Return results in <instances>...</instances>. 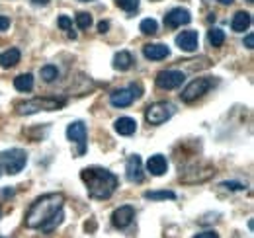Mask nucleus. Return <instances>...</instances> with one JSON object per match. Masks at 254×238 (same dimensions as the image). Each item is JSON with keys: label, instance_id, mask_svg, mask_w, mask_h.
Segmentation results:
<instances>
[{"label": "nucleus", "instance_id": "obj_9", "mask_svg": "<svg viewBox=\"0 0 254 238\" xmlns=\"http://www.w3.org/2000/svg\"><path fill=\"white\" fill-rule=\"evenodd\" d=\"M191 22V14L184 8H172L166 16H164V24L168 28H180Z\"/></svg>", "mask_w": 254, "mask_h": 238}, {"label": "nucleus", "instance_id": "obj_1", "mask_svg": "<svg viewBox=\"0 0 254 238\" xmlns=\"http://www.w3.org/2000/svg\"><path fill=\"white\" fill-rule=\"evenodd\" d=\"M80 179L84 181L86 191L92 199H108L118 187V176L100 166H90L80 170Z\"/></svg>", "mask_w": 254, "mask_h": 238}, {"label": "nucleus", "instance_id": "obj_17", "mask_svg": "<svg viewBox=\"0 0 254 238\" xmlns=\"http://www.w3.org/2000/svg\"><path fill=\"white\" fill-rule=\"evenodd\" d=\"M253 24V18L249 12H237L233 16V22H231V28L233 31H247Z\"/></svg>", "mask_w": 254, "mask_h": 238}, {"label": "nucleus", "instance_id": "obj_4", "mask_svg": "<svg viewBox=\"0 0 254 238\" xmlns=\"http://www.w3.org/2000/svg\"><path fill=\"white\" fill-rule=\"evenodd\" d=\"M28 162V154L26 150L22 149H10L0 152V172L4 174H10V176H16L24 170Z\"/></svg>", "mask_w": 254, "mask_h": 238}, {"label": "nucleus", "instance_id": "obj_33", "mask_svg": "<svg viewBox=\"0 0 254 238\" xmlns=\"http://www.w3.org/2000/svg\"><path fill=\"white\" fill-rule=\"evenodd\" d=\"M245 47H247V49H253L254 47V35L253 33H249V35L245 37Z\"/></svg>", "mask_w": 254, "mask_h": 238}, {"label": "nucleus", "instance_id": "obj_8", "mask_svg": "<svg viewBox=\"0 0 254 238\" xmlns=\"http://www.w3.org/2000/svg\"><path fill=\"white\" fill-rule=\"evenodd\" d=\"M66 137L70 143H76L78 145V156H82L86 152V125L82 121H72L68 127H66Z\"/></svg>", "mask_w": 254, "mask_h": 238}, {"label": "nucleus", "instance_id": "obj_25", "mask_svg": "<svg viewBox=\"0 0 254 238\" xmlns=\"http://www.w3.org/2000/svg\"><path fill=\"white\" fill-rule=\"evenodd\" d=\"M147 199H153V201H160V199H176V193L174 191H147L145 193Z\"/></svg>", "mask_w": 254, "mask_h": 238}, {"label": "nucleus", "instance_id": "obj_20", "mask_svg": "<svg viewBox=\"0 0 254 238\" xmlns=\"http://www.w3.org/2000/svg\"><path fill=\"white\" fill-rule=\"evenodd\" d=\"M14 86L18 92H30L33 88V76L28 72V74H20L14 78Z\"/></svg>", "mask_w": 254, "mask_h": 238}, {"label": "nucleus", "instance_id": "obj_30", "mask_svg": "<svg viewBox=\"0 0 254 238\" xmlns=\"http://www.w3.org/2000/svg\"><path fill=\"white\" fill-rule=\"evenodd\" d=\"M129 90H131V94H133V98H135V100L143 96V94H141L143 90H141V86H139V84H131V86H129Z\"/></svg>", "mask_w": 254, "mask_h": 238}, {"label": "nucleus", "instance_id": "obj_35", "mask_svg": "<svg viewBox=\"0 0 254 238\" xmlns=\"http://www.w3.org/2000/svg\"><path fill=\"white\" fill-rule=\"evenodd\" d=\"M68 37H70V39H76V33L72 30H68Z\"/></svg>", "mask_w": 254, "mask_h": 238}, {"label": "nucleus", "instance_id": "obj_19", "mask_svg": "<svg viewBox=\"0 0 254 238\" xmlns=\"http://www.w3.org/2000/svg\"><path fill=\"white\" fill-rule=\"evenodd\" d=\"M131 64H133V57L129 51H120L114 57V68H118V70H129Z\"/></svg>", "mask_w": 254, "mask_h": 238}, {"label": "nucleus", "instance_id": "obj_12", "mask_svg": "<svg viewBox=\"0 0 254 238\" xmlns=\"http://www.w3.org/2000/svg\"><path fill=\"white\" fill-rule=\"evenodd\" d=\"M133 219H135V209L131 207V205H124V207L114 211V215H112V225H114L116 229H127Z\"/></svg>", "mask_w": 254, "mask_h": 238}, {"label": "nucleus", "instance_id": "obj_18", "mask_svg": "<svg viewBox=\"0 0 254 238\" xmlns=\"http://www.w3.org/2000/svg\"><path fill=\"white\" fill-rule=\"evenodd\" d=\"M20 62V51L18 49H8V51H4L2 55H0V66L2 68H12V66H16Z\"/></svg>", "mask_w": 254, "mask_h": 238}, {"label": "nucleus", "instance_id": "obj_37", "mask_svg": "<svg viewBox=\"0 0 254 238\" xmlns=\"http://www.w3.org/2000/svg\"><path fill=\"white\" fill-rule=\"evenodd\" d=\"M33 2H35V4H47L49 0H33Z\"/></svg>", "mask_w": 254, "mask_h": 238}, {"label": "nucleus", "instance_id": "obj_29", "mask_svg": "<svg viewBox=\"0 0 254 238\" xmlns=\"http://www.w3.org/2000/svg\"><path fill=\"white\" fill-rule=\"evenodd\" d=\"M57 24H59L61 30H70V28H72V20H70L68 16H59V22H57Z\"/></svg>", "mask_w": 254, "mask_h": 238}, {"label": "nucleus", "instance_id": "obj_27", "mask_svg": "<svg viewBox=\"0 0 254 238\" xmlns=\"http://www.w3.org/2000/svg\"><path fill=\"white\" fill-rule=\"evenodd\" d=\"M118 6L126 12H135L139 8V0H118Z\"/></svg>", "mask_w": 254, "mask_h": 238}, {"label": "nucleus", "instance_id": "obj_38", "mask_svg": "<svg viewBox=\"0 0 254 238\" xmlns=\"http://www.w3.org/2000/svg\"><path fill=\"white\" fill-rule=\"evenodd\" d=\"M80 2H90V0H80Z\"/></svg>", "mask_w": 254, "mask_h": 238}, {"label": "nucleus", "instance_id": "obj_7", "mask_svg": "<svg viewBox=\"0 0 254 238\" xmlns=\"http://www.w3.org/2000/svg\"><path fill=\"white\" fill-rule=\"evenodd\" d=\"M157 86L162 90H174L180 88L186 82V74L182 70H160L155 78Z\"/></svg>", "mask_w": 254, "mask_h": 238}, {"label": "nucleus", "instance_id": "obj_2", "mask_svg": "<svg viewBox=\"0 0 254 238\" xmlns=\"http://www.w3.org/2000/svg\"><path fill=\"white\" fill-rule=\"evenodd\" d=\"M63 193H47V195L37 197L26 213V227L28 229H41L53 215H57L63 209Z\"/></svg>", "mask_w": 254, "mask_h": 238}, {"label": "nucleus", "instance_id": "obj_24", "mask_svg": "<svg viewBox=\"0 0 254 238\" xmlns=\"http://www.w3.org/2000/svg\"><path fill=\"white\" fill-rule=\"evenodd\" d=\"M139 30H141V33H145V35H155V33L159 31V24H157V20L147 18V20H143V22H141Z\"/></svg>", "mask_w": 254, "mask_h": 238}, {"label": "nucleus", "instance_id": "obj_23", "mask_svg": "<svg viewBox=\"0 0 254 238\" xmlns=\"http://www.w3.org/2000/svg\"><path fill=\"white\" fill-rule=\"evenodd\" d=\"M39 72H41V78H43L45 82H53V80H57V78H59V68H57V66H53V64H45Z\"/></svg>", "mask_w": 254, "mask_h": 238}, {"label": "nucleus", "instance_id": "obj_36", "mask_svg": "<svg viewBox=\"0 0 254 238\" xmlns=\"http://www.w3.org/2000/svg\"><path fill=\"white\" fill-rule=\"evenodd\" d=\"M219 2H221V4H225V6H229V4H233L235 0H219Z\"/></svg>", "mask_w": 254, "mask_h": 238}, {"label": "nucleus", "instance_id": "obj_14", "mask_svg": "<svg viewBox=\"0 0 254 238\" xmlns=\"http://www.w3.org/2000/svg\"><path fill=\"white\" fill-rule=\"evenodd\" d=\"M147 170L153 174V176H164L166 170H168V162L162 154H153L147 162Z\"/></svg>", "mask_w": 254, "mask_h": 238}, {"label": "nucleus", "instance_id": "obj_21", "mask_svg": "<svg viewBox=\"0 0 254 238\" xmlns=\"http://www.w3.org/2000/svg\"><path fill=\"white\" fill-rule=\"evenodd\" d=\"M207 39H209V43L213 47H221L223 43H225V31L219 30V28H211V30L207 31Z\"/></svg>", "mask_w": 254, "mask_h": 238}, {"label": "nucleus", "instance_id": "obj_11", "mask_svg": "<svg viewBox=\"0 0 254 238\" xmlns=\"http://www.w3.org/2000/svg\"><path fill=\"white\" fill-rule=\"evenodd\" d=\"M126 176L129 181H133V183H141L143 181V162H141V156L139 154H133V156H129V160H127L126 164Z\"/></svg>", "mask_w": 254, "mask_h": 238}, {"label": "nucleus", "instance_id": "obj_16", "mask_svg": "<svg viewBox=\"0 0 254 238\" xmlns=\"http://www.w3.org/2000/svg\"><path fill=\"white\" fill-rule=\"evenodd\" d=\"M114 129H116L120 135L129 137V135H133V133L137 131V121L131 118H120L114 123Z\"/></svg>", "mask_w": 254, "mask_h": 238}, {"label": "nucleus", "instance_id": "obj_39", "mask_svg": "<svg viewBox=\"0 0 254 238\" xmlns=\"http://www.w3.org/2000/svg\"><path fill=\"white\" fill-rule=\"evenodd\" d=\"M247 2H254V0H247Z\"/></svg>", "mask_w": 254, "mask_h": 238}, {"label": "nucleus", "instance_id": "obj_10", "mask_svg": "<svg viewBox=\"0 0 254 238\" xmlns=\"http://www.w3.org/2000/svg\"><path fill=\"white\" fill-rule=\"evenodd\" d=\"M176 45L182 49V51H186V53H193V51H197V47H199V35H197V31H182V33H178L176 35Z\"/></svg>", "mask_w": 254, "mask_h": 238}, {"label": "nucleus", "instance_id": "obj_6", "mask_svg": "<svg viewBox=\"0 0 254 238\" xmlns=\"http://www.w3.org/2000/svg\"><path fill=\"white\" fill-rule=\"evenodd\" d=\"M176 114V108L174 104L170 102H157V104H151L145 112V119L151 123V125H162L166 123L168 119Z\"/></svg>", "mask_w": 254, "mask_h": 238}, {"label": "nucleus", "instance_id": "obj_15", "mask_svg": "<svg viewBox=\"0 0 254 238\" xmlns=\"http://www.w3.org/2000/svg\"><path fill=\"white\" fill-rule=\"evenodd\" d=\"M133 100H135V98H133V94H131L129 88L116 90V92L110 96V102H112V106H116V108H127V106H131Z\"/></svg>", "mask_w": 254, "mask_h": 238}, {"label": "nucleus", "instance_id": "obj_31", "mask_svg": "<svg viewBox=\"0 0 254 238\" xmlns=\"http://www.w3.org/2000/svg\"><path fill=\"white\" fill-rule=\"evenodd\" d=\"M8 28H10V18L0 16V31H6Z\"/></svg>", "mask_w": 254, "mask_h": 238}, {"label": "nucleus", "instance_id": "obj_40", "mask_svg": "<svg viewBox=\"0 0 254 238\" xmlns=\"http://www.w3.org/2000/svg\"><path fill=\"white\" fill-rule=\"evenodd\" d=\"M0 215H2V211H0Z\"/></svg>", "mask_w": 254, "mask_h": 238}, {"label": "nucleus", "instance_id": "obj_13", "mask_svg": "<svg viewBox=\"0 0 254 238\" xmlns=\"http://www.w3.org/2000/svg\"><path fill=\"white\" fill-rule=\"evenodd\" d=\"M143 55L149 60H162L170 55V49L168 45H162V43H149L143 47Z\"/></svg>", "mask_w": 254, "mask_h": 238}, {"label": "nucleus", "instance_id": "obj_41", "mask_svg": "<svg viewBox=\"0 0 254 238\" xmlns=\"http://www.w3.org/2000/svg\"><path fill=\"white\" fill-rule=\"evenodd\" d=\"M0 238H4V237H0Z\"/></svg>", "mask_w": 254, "mask_h": 238}, {"label": "nucleus", "instance_id": "obj_32", "mask_svg": "<svg viewBox=\"0 0 254 238\" xmlns=\"http://www.w3.org/2000/svg\"><path fill=\"white\" fill-rule=\"evenodd\" d=\"M193 238H219V235L215 231H207V233H201V235H195Z\"/></svg>", "mask_w": 254, "mask_h": 238}, {"label": "nucleus", "instance_id": "obj_5", "mask_svg": "<svg viewBox=\"0 0 254 238\" xmlns=\"http://www.w3.org/2000/svg\"><path fill=\"white\" fill-rule=\"evenodd\" d=\"M215 84H217V78H215V76H203V78H195V80H191L190 84L182 90L180 98H182V102L191 104V102H195L197 98L205 96L209 90L215 86Z\"/></svg>", "mask_w": 254, "mask_h": 238}, {"label": "nucleus", "instance_id": "obj_22", "mask_svg": "<svg viewBox=\"0 0 254 238\" xmlns=\"http://www.w3.org/2000/svg\"><path fill=\"white\" fill-rule=\"evenodd\" d=\"M63 219H64V215H63V209H61L57 215H53V217H51V219L41 227V231H43V233H51V231H55V229L63 223Z\"/></svg>", "mask_w": 254, "mask_h": 238}, {"label": "nucleus", "instance_id": "obj_26", "mask_svg": "<svg viewBox=\"0 0 254 238\" xmlns=\"http://www.w3.org/2000/svg\"><path fill=\"white\" fill-rule=\"evenodd\" d=\"M76 26H78L80 30H88V28L92 26V16H90L88 12H78V14H76Z\"/></svg>", "mask_w": 254, "mask_h": 238}, {"label": "nucleus", "instance_id": "obj_28", "mask_svg": "<svg viewBox=\"0 0 254 238\" xmlns=\"http://www.w3.org/2000/svg\"><path fill=\"white\" fill-rule=\"evenodd\" d=\"M221 185L225 189H231V191H241V189H245V183H241V181H223Z\"/></svg>", "mask_w": 254, "mask_h": 238}, {"label": "nucleus", "instance_id": "obj_34", "mask_svg": "<svg viewBox=\"0 0 254 238\" xmlns=\"http://www.w3.org/2000/svg\"><path fill=\"white\" fill-rule=\"evenodd\" d=\"M108 30H110V22H100V24H98V31H100V33H106Z\"/></svg>", "mask_w": 254, "mask_h": 238}, {"label": "nucleus", "instance_id": "obj_3", "mask_svg": "<svg viewBox=\"0 0 254 238\" xmlns=\"http://www.w3.org/2000/svg\"><path fill=\"white\" fill-rule=\"evenodd\" d=\"M64 104H66L64 100H57V98H32L28 102L16 104V114L32 116L37 112H55V110H61Z\"/></svg>", "mask_w": 254, "mask_h": 238}]
</instances>
